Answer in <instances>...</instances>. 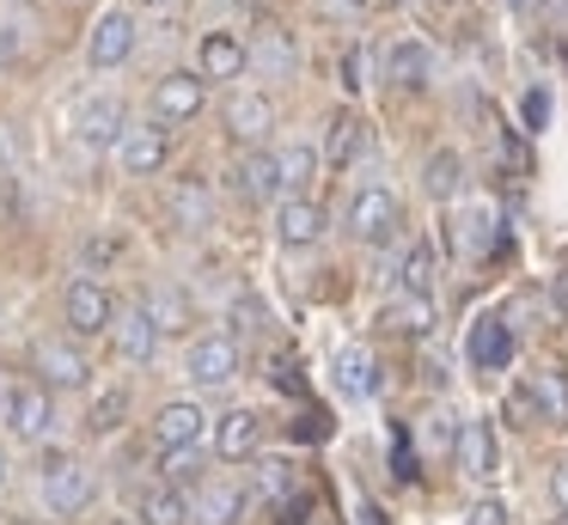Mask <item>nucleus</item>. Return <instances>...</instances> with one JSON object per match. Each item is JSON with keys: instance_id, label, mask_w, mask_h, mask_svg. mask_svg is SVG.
I'll return each mask as SVG.
<instances>
[{"instance_id": "nucleus-1", "label": "nucleus", "mask_w": 568, "mask_h": 525, "mask_svg": "<svg viewBox=\"0 0 568 525\" xmlns=\"http://www.w3.org/2000/svg\"><path fill=\"white\" fill-rule=\"evenodd\" d=\"M62 312H68V330H74V336H111L123 305L111 300V287H104V281L80 275L74 287H68V305H62Z\"/></svg>"}, {"instance_id": "nucleus-2", "label": "nucleus", "mask_w": 568, "mask_h": 525, "mask_svg": "<svg viewBox=\"0 0 568 525\" xmlns=\"http://www.w3.org/2000/svg\"><path fill=\"white\" fill-rule=\"evenodd\" d=\"M397 226H404V202H397L392 190H379V183L355 190V202H348V232H355L361 244H385Z\"/></svg>"}, {"instance_id": "nucleus-3", "label": "nucleus", "mask_w": 568, "mask_h": 525, "mask_svg": "<svg viewBox=\"0 0 568 525\" xmlns=\"http://www.w3.org/2000/svg\"><path fill=\"white\" fill-rule=\"evenodd\" d=\"M43 501H50V513H62V519H74V513H87L92 501V471L74 458H55L50 471H43Z\"/></svg>"}, {"instance_id": "nucleus-4", "label": "nucleus", "mask_w": 568, "mask_h": 525, "mask_svg": "<svg viewBox=\"0 0 568 525\" xmlns=\"http://www.w3.org/2000/svg\"><path fill=\"white\" fill-rule=\"evenodd\" d=\"M184 373L196 378V385H233L239 378V342L233 336H196L190 342V361H184Z\"/></svg>"}, {"instance_id": "nucleus-5", "label": "nucleus", "mask_w": 568, "mask_h": 525, "mask_svg": "<svg viewBox=\"0 0 568 525\" xmlns=\"http://www.w3.org/2000/svg\"><path fill=\"white\" fill-rule=\"evenodd\" d=\"M38 373L50 378L55 391H80V385L92 378V361H87V349H80V342L43 336V342H38Z\"/></svg>"}, {"instance_id": "nucleus-6", "label": "nucleus", "mask_w": 568, "mask_h": 525, "mask_svg": "<svg viewBox=\"0 0 568 525\" xmlns=\"http://www.w3.org/2000/svg\"><path fill=\"white\" fill-rule=\"evenodd\" d=\"M129 55H135V19L129 12H99V24L87 37V61L92 68H116Z\"/></svg>"}, {"instance_id": "nucleus-7", "label": "nucleus", "mask_w": 568, "mask_h": 525, "mask_svg": "<svg viewBox=\"0 0 568 525\" xmlns=\"http://www.w3.org/2000/svg\"><path fill=\"white\" fill-rule=\"evenodd\" d=\"M465 354H470V366H477V373H501V366L514 361V330H507V317L501 312L477 317V324H470Z\"/></svg>"}, {"instance_id": "nucleus-8", "label": "nucleus", "mask_w": 568, "mask_h": 525, "mask_svg": "<svg viewBox=\"0 0 568 525\" xmlns=\"http://www.w3.org/2000/svg\"><path fill=\"white\" fill-rule=\"evenodd\" d=\"M202 98H209V80H202V73H165V80L153 85L160 122H190L202 110Z\"/></svg>"}, {"instance_id": "nucleus-9", "label": "nucleus", "mask_w": 568, "mask_h": 525, "mask_svg": "<svg viewBox=\"0 0 568 525\" xmlns=\"http://www.w3.org/2000/svg\"><path fill=\"white\" fill-rule=\"evenodd\" d=\"M251 507V495L239 483H202L190 501V525H239Z\"/></svg>"}, {"instance_id": "nucleus-10", "label": "nucleus", "mask_w": 568, "mask_h": 525, "mask_svg": "<svg viewBox=\"0 0 568 525\" xmlns=\"http://www.w3.org/2000/svg\"><path fill=\"white\" fill-rule=\"evenodd\" d=\"M165 153H172V134L153 122V129H129L123 141H116V159H123L129 178H153V171L165 165Z\"/></svg>"}, {"instance_id": "nucleus-11", "label": "nucleus", "mask_w": 568, "mask_h": 525, "mask_svg": "<svg viewBox=\"0 0 568 525\" xmlns=\"http://www.w3.org/2000/svg\"><path fill=\"white\" fill-rule=\"evenodd\" d=\"M221 117H226V134H233V141H263V134L275 129V104L263 92H233Z\"/></svg>"}, {"instance_id": "nucleus-12", "label": "nucleus", "mask_w": 568, "mask_h": 525, "mask_svg": "<svg viewBox=\"0 0 568 525\" xmlns=\"http://www.w3.org/2000/svg\"><path fill=\"white\" fill-rule=\"evenodd\" d=\"M331 378H336V391H343V397H373V385H379V361H373V349L348 342V349H336Z\"/></svg>"}, {"instance_id": "nucleus-13", "label": "nucleus", "mask_w": 568, "mask_h": 525, "mask_svg": "<svg viewBox=\"0 0 568 525\" xmlns=\"http://www.w3.org/2000/svg\"><path fill=\"white\" fill-rule=\"evenodd\" d=\"M257 446H263V415L257 410H226L221 422H214V452H221V458H251Z\"/></svg>"}, {"instance_id": "nucleus-14", "label": "nucleus", "mask_w": 568, "mask_h": 525, "mask_svg": "<svg viewBox=\"0 0 568 525\" xmlns=\"http://www.w3.org/2000/svg\"><path fill=\"white\" fill-rule=\"evenodd\" d=\"M111 342H116V354H123V361H153V354H160V324H153L141 305H129V312H116Z\"/></svg>"}, {"instance_id": "nucleus-15", "label": "nucleus", "mask_w": 568, "mask_h": 525, "mask_svg": "<svg viewBox=\"0 0 568 525\" xmlns=\"http://www.w3.org/2000/svg\"><path fill=\"white\" fill-rule=\"evenodd\" d=\"M428 73H434V49H428V43L404 37V43H392V49H385V80H392V85L416 92V85H428Z\"/></svg>"}, {"instance_id": "nucleus-16", "label": "nucleus", "mask_w": 568, "mask_h": 525, "mask_svg": "<svg viewBox=\"0 0 568 525\" xmlns=\"http://www.w3.org/2000/svg\"><path fill=\"white\" fill-rule=\"evenodd\" d=\"M50 422H55L50 391H43V385H19V391H13V415H7V427H13L19 440H43V434H50Z\"/></svg>"}, {"instance_id": "nucleus-17", "label": "nucleus", "mask_w": 568, "mask_h": 525, "mask_svg": "<svg viewBox=\"0 0 568 525\" xmlns=\"http://www.w3.org/2000/svg\"><path fill=\"white\" fill-rule=\"evenodd\" d=\"M202 427H209V415H202L196 403H165V410L153 415V440H160L165 452L172 446H202Z\"/></svg>"}, {"instance_id": "nucleus-18", "label": "nucleus", "mask_w": 568, "mask_h": 525, "mask_svg": "<svg viewBox=\"0 0 568 525\" xmlns=\"http://www.w3.org/2000/svg\"><path fill=\"white\" fill-rule=\"evenodd\" d=\"M233 190L245 195V202H270V195H282V165H275V153H245L239 159Z\"/></svg>"}, {"instance_id": "nucleus-19", "label": "nucleus", "mask_w": 568, "mask_h": 525, "mask_svg": "<svg viewBox=\"0 0 568 525\" xmlns=\"http://www.w3.org/2000/svg\"><path fill=\"white\" fill-rule=\"evenodd\" d=\"M324 232V208L312 202V195H287L282 214H275V239L282 244H318Z\"/></svg>"}, {"instance_id": "nucleus-20", "label": "nucleus", "mask_w": 568, "mask_h": 525, "mask_svg": "<svg viewBox=\"0 0 568 525\" xmlns=\"http://www.w3.org/2000/svg\"><path fill=\"white\" fill-rule=\"evenodd\" d=\"M453 458H458V471H465L470 483H489V476H495V427L489 422H465Z\"/></svg>"}, {"instance_id": "nucleus-21", "label": "nucleus", "mask_w": 568, "mask_h": 525, "mask_svg": "<svg viewBox=\"0 0 568 525\" xmlns=\"http://www.w3.org/2000/svg\"><path fill=\"white\" fill-rule=\"evenodd\" d=\"M123 98H92V104H80V141L87 147H111V141H123Z\"/></svg>"}, {"instance_id": "nucleus-22", "label": "nucleus", "mask_w": 568, "mask_h": 525, "mask_svg": "<svg viewBox=\"0 0 568 525\" xmlns=\"http://www.w3.org/2000/svg\"><path fill=\"white\" fill-rule=\"evenodd\" d=\"M245 61H251V49L239 37H226V31L202 37V80H233V73H245Z\"/></svg>"}, {"instance_id": "nucleus-23", "label": "nucleus", "mask_w": 568, "mask_h": 525, "mask_svg": "<svg viewBox=\"0 0 568 525\" xmlns=\"http://www.w3.org/2000/svg\"><path fill=\"white\" fill-rule=\"evenodd\" d=\"M251 68H257L263 80H294L300 55H294V43H287V31H263L257 43H251Z\"/></svg>"}, {"instance_id": "nucleus-24", "label": "nucleus", "mask_w": 568, "mask_h": 525, "mask_svg": "<svg viewBox=\"0 0 568 525\" xmlns=\"http://www.w3.org/2000/svg\"><path fill=\"white\" fill-rule=\"evenodd\" d=\"M526 397L538 403L544 422H568V373H562V366H538L531 385H526Z\"/></svg>"}, {"instance_id": "nucleus-25", "label": "nucleus", "mask_w": 568, "mask_h": 525, "mask_svg": "<svg viewBox=\"0 0 568 525\" xmlns=\"http://www.w3.org/2000/svg\"><path fill=\"white\" fill-rule=\"evenodd\" d=\"M379 324H385V330H397V336H428V324H434V300H422V293H397V300L385 305Z\"/></svg>"}, {"instance_id": "nucleus-26", "label": "nucleus", "mask_w": 568, "mask_h": 525, "mask_svg": "<svg viewBox=\"0 0 568 525\" xmlns=\"http://www.w3.org/2000/svg\"><path fill=\"white\" fill-rule=\"evenodd\" d=\"M361 153H367V122H361V117H336L331 134H324V159H331V165H355Z\"/></svg>"}, {"instance_id": "nucleus-27", "label": "nucleus", "mask_w": 568, "mask_h": 525, "mask_svg": "<svg viewBox=\"0 0 568 525\" xmlns=\"http://www.w3.org/2000/svg\"><path fill=\"white\" fill-rule=\"evenodd\" d=\"M458 183H465V159H458L453 147H440V153H434L428 165H422V190H428L434 202H453Z\"/></svg>"}, {"instance_id": "nucleus-28", "label": "nucleus", "mask_w": 568, "mask_h": 525, "mask_svg": "<svg viewBox=\"0 0 568 525\" xmlns=\"http://www.w3.org/2000/svg\"><path fill=\"white\" fill-rule=\"evenodd\" d=\"M453 226H458V232H453L458 251H465V256H483V251L495 244V208H465Z\"/></svg>"}, {"instance_id": "nucleus-29", "label": "nucleus", "mask_w": 568, "mask_h": 525, "mask_svg": "<svg viewBox=\"0 0 568 525\" xmlns=\"http://www.w3.org/2000/svg\"><path fill=\"white\" fill-rule=\"evenodd\" d=\"M141 525H190V501L178 495L172 483L148 488V495H141Z\"/></svg>"}, {"instance_id": "nucleus-30", "label": "nucleus", "mask_w": 568, "mask_h": 525, "mask_svg": "<svg viewBox=\"0 0 568 525\" xmlns=\"http://www.w3.org/2000/svg\"><path fill=\"white\" fill-rule=\"evenodd\" d=\"M397 293H434V244H409L404 263H397Z\"/></svg>"}, {"instance_id": "nucleus-31", "label": "nucleus", "mask_w": 568, "mask_h": 525, "mask_svg": "<svg viewBox=\"0 0 568 525\" xmlns=\"http://www.w3.org/2000/svg\"><path fill=\"white\" fill-rule=\"evenodd\" d=\"M141 312L160 324V336H165V330H190V305H184V293H178V287H148Z\"/></svg>"}, {"instance_id": "nucleus-32", "label": "nucleus", "mask_w": 568, "mask_h": 525, "mask_svg": "<svg viewBox=\"0 0 568 525\" xmlns=\"http://www.w3.org/2000/svg\"><path fill=\"white\" fill-rule=\"evenodd\" d=\"M123 415H129V391L111 385V391H104V397L87 410V434H116V427H123Z\"/></svg>"}, {"instance_id": "nucleus-33", "label": "nucleus", "mask_w": 568, "mask_h": 525, "mask_svg": "<svg viewBox=\"0 0 568 525\" xmlns=\"http://www.w3.org/2000/svg\"><path fill=\"white\" fill-rule=\"evenodd\" d=\"M257 488L275 501V507H282V501H294V495H300L294 464H287V458H263V464H257Z\"/></svg>"}, {"instance_id": "nucleus-34", "label": "nucleus", "mask_w": 568, "mask_h": 525, "mask_svg": "<svg viewBox=\"0 0 568 525\" xmlns=\"http://www.w3.org/2000/svg\"><path fill=\"white\" fill-rule=\"evenodd\" d=\"M172 214H178V226H209V190L202 183H178V195H172Z\"/></svg>"}, {"instance_id": "nucleus-35", "label": "nucleus", "mask_w": 568, "mask_h": 525, "mask_svg": "<svg viewBox=\"0 0 568 525\" xmlns=\"http://www.w3.org/2000/svg\"><path fill=\"white\" fill-rule=\"evenodd\" d=\"M275 165H282V190H306V178H312V165H318V153H312V147H282V153H275Z\"/></svg>"}, {"instance_id": "nucleus-36", "label": "nucleus", "mask_w": 568, "mask_h": 525, "mask_svg": "<svg viewBox=\"0 0 568 525\" xmlns=\"http://www.w3.org/2000/svg\"><path fill=\"white\" fill-rule=\"evenodd\" d=\"M458 434H465V422H458L453 410H434L428 422H422V440H428L434 452H458Z\"/></svg>"}, {"instance_id": "nucleus-37", "label": "nucleus", "mask_w": 568, "mask_h": 525, "mask_svg": "<svg viewBox=\"0 0 568 525\" xmlns=\"http://www.w3.org/2000/svg\"><path fill=\"white\" fill-rule=\"evenodd\" d=\"M165 476H172V483H196L202 488V446H172V452H165Z\"/></svg>"}, {"instance_id": "nucleus-38", "label": "nucleus", "mask_w": 568, "mask_h": 525, "mask_svg": "<svg viewBox=\"0 0 568 525\" xmlns=\"http://www.w3.org/2000/svg\"><path fill=\"white\" fill-rule=\"evenodd\" d=\"M465 525H507V501H495V495H483L477 507H470V519Z\"/></svg>"}, {"instance_id": "nucleus-39", "label": "nucleus", "mask_w": 568, "mask_h": 525, "mask_svg": "<svg viewBox=\"0 0 568 525\" xmlns=\"http://www.w3.org/2000/svg\"><path fill=\"white\" fill-rule=\"evenodd\" d=\"M544 117H550V92H526V129H544Z\"/></svg>"}, {"instance_id": "nucleus-40", "label": "nucleus", "mask_w": 568, "mask_h": 525, "mask_svg": "<svg viewBox=\"0 0 568 525\" xmlns=\"http://www.w3.org/2000/svg\"><path fill=\"white\" fill-rule=\"evenodd\" d=\"M263 324V305L257 300H233V330H257Z\"/></svg>"}, {"instance_id": "nucleus-41", "label": "nucleus", "mask_w": 568, "mask_h": 525, "mask_svg": "<svg viewBox=\"0 0 568 525\" xmlns=\"http://www.w3.org/2000/svg\"><path fill=\"white\" fill-rule=\"evenodd\" d=\"M550 495H556V507H562V519H568V458L550 471Z\"/></svg>"}, {"instance_id": "nucleus-42", "label": "nucleus", "mask_w": 568, "mask_h": 525, "mask_svg": "<svg viewBox=\"0 0 568 525\" xmlns=\"http://www.w3.org/2000/svg\"><path fill=\"white\" fill-rule=\"evenodd\" d=\"M361 68H367V55H361V49H348V55H343V85H348V92L361 85Z\"/></svg>"}, {"instance_id": "nucleus-43", "label": "nucleus", "mask_w": 568, "mask_h": 525, "mask_svg": "<svg viewBox=\"0 0 568 525\" xmlns=\"http://www.w3.org/2000/svg\"><path fill=\"white\" fill-rule=\"evenodd\" d=\"M550 300H556V312H568V269L556 275V287H550Z\"/></svg>"}, {"instance_id": "nucleus-44", "label": "nucleus", "mask_w": 568, "mask_h": 525, "mask_svg": "<svg viewBox=\"0 0 568 525\" xmlns=\"http://www.w3.org/2000/svg\"><path fill=\"white\" fill-rule=\"evenodd\" d=\"M7 415H13V385L0 378V422H7Z\"/></svg>"}, {"instance_id": "nucleus-45", "label": "nucleus", "mask_w": 568, "mask_h": 525, "mask_svg": "<svg viewBox=\"0 0 568 525\" xmlns=\"http://www.w3.org/2000/svg\"><path fill=\"white\" fill-rule=\"evenodd\" d=\"M324 12H361V0H318Z\"/></svg>"}, {"instance_id": "nucleus-46", "label": "nucleus", "mask_w": 568, "mask_h": 525, "mask_svg": "<svg viewBox=\"0 0 568 525\" xmlns=\"http://www.w3.org/2000/svg\"><path fill=\"white\" fill-rule=\"evenodd\" d=\"M0 61H13V31L0 24Z\"/></svg>"}, {"instance_id": "nucleus-47", "label": "nucleus", "mask_w": 568, "mask_h": 525, "mask_svg": "<svg viewBox=\"0 0 568 525\" xmlns=\"http://www.w3.org/2000/svg\"><path fill=\"white\" fill-rule=\"evenodd\" d=\"M0 488H7V458H0Z\"/></svg>"}]
</instances>
